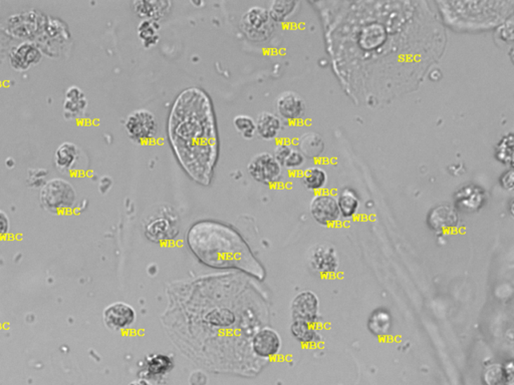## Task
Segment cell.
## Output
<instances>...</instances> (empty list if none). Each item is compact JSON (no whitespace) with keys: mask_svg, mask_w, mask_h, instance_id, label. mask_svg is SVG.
Here are the masks:
<instances>
[{"mask_svg":"<svg viewBox=\"0 0 514 385\" xmlns=\"http://www.w3.org/2000/svg\"><path fill=\"white\" fill-rule=\"evenodd\" d=\"M240 28L243 34L255 42H265L276 30V23L264 6H250L241 16Z\"/></svg>","mask_w":514,"mask_h":385,"instance_id":"5","label":"cell"},{"mask_svg":"<svg viewBox=\"0 0 514 385\" xmlns=\"http://www.w3.org/2000/svg\"><path fill=\"white\" fill-rule=\"evenodd\" d=\"M173 359L163 353H154L147 356L144 363V373L146 379H155L167 374L173 370Z\"/></svg>","mask_w":514,"mask_h":385,"instance_id":"19","label":"cell"},{"mask_svg":"<svg viewBox=\"0 0 514 385\" xmlns=\"http://www.w3.org/2000/svg\"><path fill=\"white\" fill-rule=\"evenodd\" d=\"M514 136L513 133H506L497 143L495 147V158L502 165L513 167Z\"/></svg>","mask_w":514,"mask_h":385,"instance_id":"30","label":"cell"},{"mask_svg":"<svg viewBox=\"0 0 514 385\" xmlns=\"http://www.w3.org/2000/svg\"><path fill=\"white\" fill-rule=\"evenodd\" d=\"M338 206H339L341 218L344 219H352L356 215L360 207V199L353 189L342 190L337 198Z\"/></svg>","mask_w":514,"mask_h":385,"instance_id":"25","label":"cell"},{"mask_svg":"<svg viewBox=\"0 0 514 385\" xmlns=\"http://www.w3.org/2000/svg\"><path fill=\"white\" fill-rule=\"evenodd\" d=\"M79 158V149L72 143H63L56 151V166L63 170H70Z\"/></svg>","mask_w":514,"mask_h":385,"instance_id":"28","label":"cell"},{"mask_svg":"<svg viewBox=\"0 0 514 385\" xmlns=\"http://www.w3.org/2000/svg\"><path fill=\"white\" fill-rule=\"evenodd\" d=\"M513 379V363L508 365H491L484 373V381L487 385H511Z\"/></svg>","mask_w":514,"mask_h":385,"instance_id":"26","label":"cell"},{"mask_svg":"<svg viewBox=\"0 0 514 385\" xmlns=\"http://www.w3.org/2000/svg\"><path fill=\"white\" fill-rule=\"evenodd\" d=\"M487 202V192L477 185L460 188L454 196L455 208L462 213H475Z\"/></svg>","mask_w":514,"mask_h":385,"instance_id":"13","label":"cell"},{"mask_svg":"<svg viewBox=\"0 0 514 385\" xmlns=\"http://www.w3.org/2000/svg\"><path fill=\"white\" fill-rule=\"evenodd\" d=\"M124 128L129 138L138 145H147L156 140L159 123L156 116L147 109H138L125 119Z\"/></svg>","mask_w":514,"mask_h":385,"instance_id":"4","label":"cell"},{"mask_svg":"<svg viewBox=\"0 0 514 385\" xmlns=\"http://www.w3.org/2000/svg\"><path fill=\"white\" fill-rule=\"evenodd\" d=\"M41 202L44 208L51 212L69 210L76 202V190L70 182L63 179L49 180L42 187Z\"/></svg>","mask_w":514,"mask_h":385,"instance_id":"6","label":"cell"},{"mask_svg":"<svg viewBox=\"0 0 514 385\" xmlns=\"http://www.w3.org/2000/svg\"><path fill=\"white\" fill-rule=\"evenodd\" d=\"M293 149H295V145L290 144V143L279 142L274 147L272 156L283 166V164L285 163L286 158L290 156Z\"/></svg>","mask_w":514,"mask_h":385,"instance_id":"33","label":"cell"},{"mask_svg":"<svg viewBox=\"0 0 514 385\" xmlns=\"http://www.w3.org/2000/svg\"><path fill=\"white\" fill-rule=\"evenodd\" d=\"M160 25L150 20H141L137 27V34L141 44L146 49H151L160 41Z\"/></svg>","mask_w":514,"mask_h":385,"instance_id":"23","label":"cell"},{"mask_svg":"<svg viewBox=\"0 0 514 385\" xmlns=\"http://www.w3.org/2000/svg\"><path fill=\"white\" fill-rule=\"evenodd\" d=\"M290 334L302 345H319L323 342V334L313 324L293 321Z\"/></svg>","mask_w":514,"mask_h":385,"instance_id":"20","label":"cell"},{"mask_svg":"<svg viewBox=\"0 0 514 385\" xmlns=\"http://www.w3.org/2000/svg\"><path fill=\"white\" fill-rule=\"evenodd\" d=\"M168 138L184 172L201 186L212 181L218 154L217 124L211 98L200 88H188L174 100Z\"/></svg>","mask_w":514,"mask_h":385,"instance_id":"1","label":"cell"},{"mask_svg":"<svg viewBox=\"0 0 514 385\" xmlns=\"http://www.w3.org/2000/svg\"><path fill=\"white\" fill-rule=\"evenodd\" d=\"M307 105L304 98L295 91H283L276 100V115L283 121H300L306 115Z\"/></svg>","mask_w":514,"mask_h":385,"instance_id":"12","label":"cell"},{"mask_svg":"<svg viewBox=\"0 0 514 385\" xmlns=\"http://www.w3.org/2000/svg\"><path fill=\"white\" fill-rule=\"evenodd\" d=\"M129 385H152V384H150V382L148 381L147 379H137V380H134V381L130 382V384H129Z\"/></svg>","mask_w":514,"mask_h":385,"instance_id":"36","label":"cell"},{"mask_svg":"<svg viewBox=\"0 0 514 385\" xmlns=\"http://www.w3.org/2000/svg\"><path fill=\"white\" fill-rule=\"evenodd\" d=\"M41 58L39 49L32 44H21L13 49L11 53V63L14 69L27 70L30 65L39 63Z\"/></svg>","mask_w":514,"mask_h":385,"instance_id":"18","label":"cell"},{"mask_svg":"<svg viewBox=\"0 0 514 385\" xmlns=\"http://www.w3.org/2000/svg\"><path fill=\"white\" fill-rule=\"evenodd\" d=\"M302 184L311 191H321L328 182V174L321 167H309L302 176Z\"/></svg>","mask_w":514,"mask_h":385,"instance_id":"27","label":"cell"},{"mask_svg":"<svg viewBox=\"0 0 514 385\" xmlns=\"http://www.w3.org/2000/svg\"><path fill=\"white\" fill-rule=\"evenodd\" d=\"M257 136L264 141H274L278 138L283 129V121L276 114L262 112L255 119Z\"/></svg>","mask_w":514,"mask_h":385,"instance_id":"17","label":"cell"},{"mask_svg":"<svg viewBox=\"0 0 514 385\" xmlns=\"http://www.w3.org/2000/svg\"><path fill=\"white\" fill-rule=\"evenodd\" d=\"M299 2L293 0H274L269 4V13L276 23L286 22L297 11Z\"/></svg>","mask_w":514,"mask_h":385,"instance_id":"24","label":"cell"},{"mask_svg":"<svg viewBox=\"0 0 514 385\" xmlns=\"http://www.w3.org/2000/svg\"><path fill=\"white\" fill-rule=\"evenodd\" d=\"M297 149L306 158H320L325 151V142L319 133L309 131L300 136L297 142Z\"/></svg>","mask_w":514,"mask_h":385,"instance_id":"21","label":"cell"},{"mask_svg":"<svg viewBox=\"0 0 514 385\" xmlns=\"http://www.w3.org/2000/svg\"><path fill=\"white\" fill-rule=\"evenodd\" d=\"M9 225L11 223L6 214L0 210V239L4 238L8 234Z\"/></svg>","mask_w":514,"mask_h":385,"instance_id":"35","label":"cell"},{"mask_svg":"<svg viewBox=\"0 0 514 385\" xmlns=\"http://www.w3.org/2000/svg\"><path fill=\"white\" fill-rule=\"evenodd\" d=\"M103 319L108 329L127 330L137 320V312L128 303L115 302L105 307Z\"/></svg>","mask_w":514,"mask_h":385,"instance_id":"10","label":"cell"},{"mask_svg":"<svg viewBox=\"0 0 514 385\" xmlns=\"http://www.w3.org/2000/svg\"><path fill=\"white\" fill-rule=\"evenodd\" d=\"M186 238L188 247L206 266L239 269L264 279L262 265L243 237L231 227L215 221H200L188 230Z\"/></svg>","mask_w":514,"mask_h":385,"instance_id":"2","label":"cell"},{"mask_svg":"<svg viewBox=\"0 0 514 385\" xmlns=\"http://www.w3.org/2000/svg\"><path fill=\"white\" fill-rule=\"evenodd\" d=\"M233 126L244 140L250 141L257 136L255 119L248 115H238L234 117Z\"/></svg>","mask_w":514,"mask_h":385,"instance_id":"31","label":"cell"},{"mask_svg":"<svg viewBox=\"0 0 514 385\" xmlns=\"http://www.w3.org/2000/svg\"><path fill=\"white\" fill-rule=\"evenodd\" d=\"M393 327V321L389 311L379 308L375 310L368 320V331L377 337H388Z\"/></svg>","mask_w":514,"mask_h":385,"instance_id":"22","label":"cell"},{"mask_svg":"<svg viewBox=\"0 0 514 385\" xmlns=\"http://www.w3.org/2000/svg\"><path fill=\"white\" fill-rule=\"evenodd\" d=\"M248 172L253 180L265 186L278 184L283 178V168L271 152H258L250 159Z\"/></svg>","mask_w":514,"mask_h":385,"instance_id":"7","label":"cell"},{"mask_svg":"<svg viewBox=\"0 0 514 385\" xmlns=\"http://www.w3.org/2000/svg\"><path fill=\"white\" fill-rule=\"evenodd\" d=\"M427 223H428L429 227L435 231H449L458 226V213L452 207L448 205L435 207L429 213Z\"/></svg>","mask_w":514,"mask_h":385,"instance_id":"16","label":"cell"},{"mask_svg":"<svg viewBox=\"0 0 514 385\" xmlns=\"http://www.w3.org/2000/svg\"><path fill=\"white\" fill-rule=\"evenodd\" d=\"M309 263L313 271L323 276L334 275L340 268L339 255L330 245H318L311 248Z\"/></svg>","mask_w":514,"mask_h":385,"instance_id":"11","label":"cell"},{"mask_svg":"<svg viewBox=\"0 0 514 385\" xmlns=\"http://www.w3.org/2000/svg\"><path fill=\"white\" fill-rule=\"evenodd\" d=\"M281 347L283 340L281 335L272 328H262L253 337L252 351L258 358H274L281 352Z\"/></svg>","mask_w":514,"mask_h":385,"instance_id":"14","label":"cell"},{"mask_svg":"<svg viewBox=\"0 0 514 385\" xmlns=\"http://www.w3.org/2000/svg\"><path fill=\"white\" fill-rule=\"evenodd\" d=\"M499 183H501V186L506 191H513L514 186L513 168H509L508 171L502 174Z\"/></svg>","mask_w":514,"mask_h":385,"instance_id":"34","label":"cell"},{"mask_svg":"<svg viewBox=\"0 0 514 385\" xmlns=\"http://www.w3.org/2000/svg\"><path fill=\"white\" fill-rule=\"evenodd\" d=\"M304 164H306V157L295 147L290 156L286 158L285 163L283 164V168L288 171H297L300 170Z\"/></svg>","mask_w":514,"mask_h":385,"instance_id":"32","label":"cell"},{"mask_svg":"<svg viewBox=\"0 0 514 385\" xmlns=\"http://www.w3.org/2000/svg\"><path fill=\"white\" fill-rule=\"evenodd\" d=\"M172 2L168 0H138L132 2L134 13L141 18V20H150L159 22L167 18L172 11Z\"/></svg>","mask_w":514,"mask_h":385,"instance_id":"15","label":"cell"},{"mask_svg":"<svg viewBox=\"0 0 514 385\" xmlns=\"http://www.w3.org/2000/svg\"><path fill=\"white\" fill-rule=\"evenodd\" d=\"M320 299L313 291L306 290L293 298L290 311L293 321L316 325L320 321Z\"/></svg>","mask_w":514,"mask_h":385,"instance_id":"8","label":"cell"},{"mask_svg":"<svg viewBox=\"0 0 514 385\" xmlns=\"http://www.w3.org/2000/svg\"><path fill=\"white\" fill-rule=\"evenodd\" d=\"M309 212L313 219L321 226H333L341 219L337 198L328 192H320L314 196L309 204Z\"/></svg>","mask_w":514,"mask_h":385,"instance_id":"9","label":"cell"},{"mask_svg":"<svg viewBox=\"0 0 514 385\" xmlns=\"http://www.w3.org/2000/svg\"><path fill=\"white\" fill-rule=\"evenodd\" d=\"M179 217L175 209L161 205L154 209L144 222V234L153 243H167L179 234Z\"/></svg>","mask_w":514,"mask_h":385,"instance_id":"3","label":"cell"},{"mask_svg":"<svg viewBox=\"0 0 514 385\" xmlns=\"http://www.w3.org/2000/svg\"><path fill=\"white\" fill-rule=\"evenodd\" d=\"M86 102L83 91L77 86H70L67 91V100L65 103V109L70 116L77 117L83 114L86 110Z\"/></svg>","mask_w":514,"mask_h":385,"instance_id":"29","label":"cell"}]
</instances>
